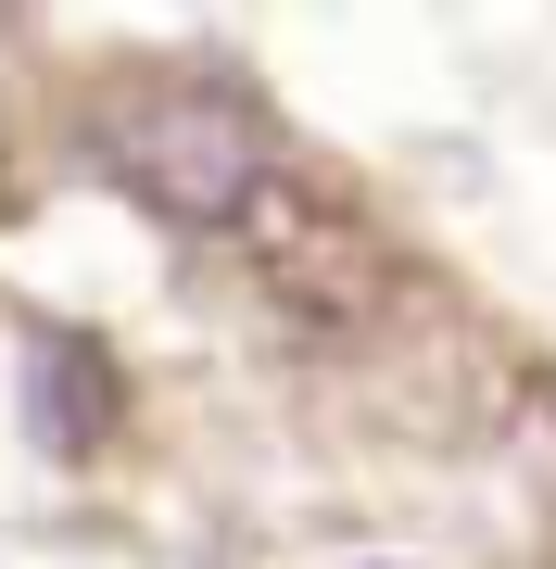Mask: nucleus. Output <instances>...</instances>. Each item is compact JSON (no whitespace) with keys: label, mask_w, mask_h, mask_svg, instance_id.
<instances>
[{"label":"nucleus","mask_w":556,"mask_h":569,"mask_svg":"<svg viewBox=\"0 0 556 569\" xmlns=\"http://www.w3.org/2000/svg\"><path fill=\"white\" fill-rule=\"evenodd\" d=\"M114 178L140 190L152 216H178V228H241L253 190H266V127H253V102L178 77V89H152V102L114 127Z\"/></svg>","instance_id":"f257e3e1"}]
</instances>
